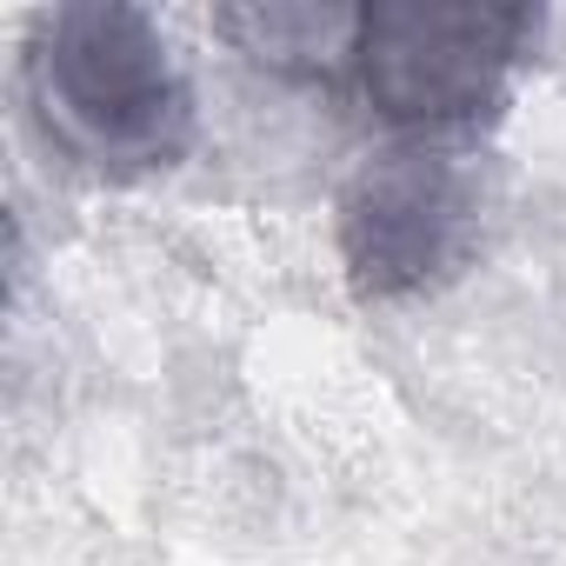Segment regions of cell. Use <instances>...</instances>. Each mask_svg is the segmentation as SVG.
<instances>
[{
    "label": "cell",
    "mask_w": 566,
    "mask_h": 566,
    "mask_svg": "<svg viewBox=\"0 0 566 566\" xmlns=\"http://www.w3.org/2000/svg\"><path fill=\"white\" fill-rule=\"evenodd\" d=\"M360 21L367 8H340V0H247V8H220L213 34L233 41L253 67L280 81H347L360 54Z\"/></svg>",
    "instance_id": "cell-4"
},
{
    "label": "cell",
    "mask_w": 566,
    "mask_h": 566,
    "mask_svg": "<svg viewBox=\"0 0 566 566\" xmlns=\"http://www.w3.org/2000/svg\"><path fill=\"white\" fill-rule=\"evenodd\" d=\"M340 266L367 307L440 294L467 273L486 233V180L467 147L394 140L367 154L334 200Z\"/></svg>",
    "instance_id": "cell-3"
},
{
    "label": "cell",
    "mask_w": 566,
    "mask_h": 566,
    "mask_svg": "<svg viewBox=\"0 0 566 566\" xmlns=\"http://www.w3.org/2000/svg\"><path fill=\"white\" fill-rule=\"evenodd\" d=\"M28 114L94 180H154L193 147V81L160 21L127 0H67L28 28Z\"/></svg>",
    "instance_id": "cell-1"
},
{
    "label": "cell",
    "mask_w": 566,
    "mask_h": 566,
    "mask_svg": "<svg viewBox=\"0 0 566 566\" xmlns=\"http://www.w3.org/2000/svg\"><path fill=\"white\" fill-rule=\"evenodd\" d=\"M539 48V14L506 0H374L360 21L354 94L400 140H473L513 101Z\"/></svg>",
    "instance_id": "cell-2"
}]
</instances>
